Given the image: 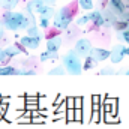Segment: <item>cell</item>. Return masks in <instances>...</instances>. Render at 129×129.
<instances>
[{
	"label": "cell",
	"mask_w": 129,
	"mask_h": 129,
	"mask_svg": "<svg viewBox=\"0 0 129 129\" xmlns=\"http://www.w3.org/2000/svg\"><path fill=\"white\" fill-rule=\"evenodd\" d=\"M56 59H59V51H44V53H41V56H39V60L41 62H47V60H56Z\"/></svg>",
	"instance_id": "obj_13"
},
{
	"label": "cell",
	"mask_w": 129,
	"mask_h": 129,
	"mask_svg": "<svg viewBox=\"0 0 129 129\" xmlns=\"http://www.w3.org/2000/svg\"><path fill=\"white\" fill-rule=\"evenodd\" d=\"M125 56H129V47H125Z\"/></svg>",
	"instance_id": "obj_29"
},
{
	"label": "cell",
	"mask_w": 129,
	"mask_h": 129,
	"mask_svg": "<svg viewBox=\"0 0 129 129\" xmlns=\"http://www.w3.org/2000/svg\"><path fill=\"white\" fill-rule=\"evenodd\" d=\"M64 68L63 64L62 66H56V68H53V69H50L48 71V75H64Z\"/></svg>",
	"instance_id": "obj_20"
},
{
	"label": "cell",
	"mask_w": 129,
	"mask_h": 129,
	"mask_svg": "<svg viewBox=\"0 0 129 129\" xmlns=\"http://www.w3.org/2000/svg\"><path fill=\"white\" fill-rule=\"evenodd\" d=\"M20 0H0V8L3 11H12L14 8H17Z\"/></svg>",
	"instance_id": "obj_14"
},
{
	"label": "cell",
	"mask_w": 129,
	"mask_h": 129,
	"mask_svg": "<svg viewBox=\"0 0 129 129\" xmlns=\"http://www.w3.org/2000/svg\"><path fill=\"white\" fill-rule=\"evenodd\" d=\"M45 3L42 2V0H30L27 5H26V8L24 9H27V11H30L32 14H39V11H41V8L44 6Z\"/></svg>",
	"instance_id": "obj_10"
},
{
	"label": "cell",
	"mask_w": 129,
	"mask_h": 129,
	"mask_svg": "<svg viewBox=\"0 0 129 129\" xmlns=\"http://www.w3.org/2000/svg\"><path fill=\"white\" fill-rule=\"evenodd\" d=\"M116 71L113 69V66H108V68H104L99 71V75H114Z\"/></svg>",
	"instance_id": "obj_22"
},
{
	"label": "cell",
	"mask_w": 129,
	"mask_h": 129,
	"mask_svg": "<svg viewBox=\"0 0 129 129\" xmlns=\"http://www.w3.org/2000/svg\"><path fill=\"white\" fill-rule=\"evenodd\" d=\"M0 75H17V68L6 64V66H0Z\"/></svg>",
	"instance_id": "obj_15"
},
{
	"label": "cell",
	"mask_w": 129,
	"mask_h": 129,
	"mask_svg": "<svg viewBox=\"0 0 129 129\" xmlns=\"http://www.w3.org/2000/svg\"><path fill=\"white\" fill-rule=\"evenodd\" d=\"M89 56L96 62H105V60H108V57H110V51L108 50H105V48H92L90 50V53H89Z\"/></svg>",
	"instance_id": "obj_6"
},
{
	"label": "cell",
	"mask_w": 129,
	"mask_h": 129,
	"mask_svg": "<svg viewBox=\"0 0 129 129\" xmlns=\"http://www.w3.org/2000/svg\"><path fill=\"white\" fill-rule=\"evenodd\" d=\"M26 32H27V36L42 38V33L39 32V27H38V24H35V26H29V27L26 29Z\"/></svg>",
	"instance_id": "obj_16"
},
{
	"label": "cell",
	"mask_w": 129,
	"mask_h": 129,
	"mask_svg": "<svg viewBox=\"0 0 129 129\" xmlns=\"http://www.w3.org/2000/svg\"><path fill=\"white\" fill-rule=\"evenodd\" d=\"M89 21H90L89 14H87V15H83V17H80V18L77 20V26H84V24H87Z\"/></svg>",
	"instance_id": "obj_24"
},
{
	"label": "cell",
	"mask_w": 129,
	"mask_h": 129,
	"mask_svg": "<svg viewBox=\"0 0 129 129\" xmlns=\"http://www.w3.org/2000/svg\"><path fill=\"white\" fill-rule=\"evenodd\" d=\"M54 14H56V9L53 8V5H44L39 11V17H45L48 20H51L54 17Z\"/></svg>",
	"instance_id": "obj_11"
},
{
	"label": "cell",
	"mask_w": 129,
	"mask_h": 129,
	"mask_svg": "<svg viewBox=\"0 0 129 129\" xmlns=\"http://www.w3.org/2000/svg\"><path fill=\"white\" fill-rule=\"evenodd\" d=\"M117 38H119V41L129 44V27L123 29V30H119L117 32Z\"/></svg>",
	"instance_id": "obj_18"
},
{
	"label": "cell",
	"mask_w": 129,
	"mask_h": 129,
	"mask_svg": "<svg viewBox=\"0 0 129 129\" xmlns=\"http://www.w3.org/2000/svg\"><path fill=\"white\" fill-rule=\"evenodd\" d=\"M42 2H44L45 5H53V6H54V3H56L57 0H42Z\"/></svg>",
	"instance_id": "obj_27"
},
{
	"label": "cell",
	"mask_w": 129,
	"mask_h": 129,
	"mask_svg": "<svg viewBox=\"0 0 129 129\" xmlns=\"http://www.w3.org/2000/svg\"><path fill=\"white\" fill-rule=\"evenodd\" d=\"M3 36H5V26H3V23L0 20V39H3Z\"/></svg>",
	"instance_id": "obj_26"
},
{
	"label": "cell",
	"mask_w": 129,
	"mask_h": 129,
	"mask_svg": "<svg viewBox=\"0 0 129 129\" xmlns=\"http://www.w3.org/2000/svg\"><path fill=\"white\" fill-rule=\"evenodd\" d=\"M39 26H41V29H48L50 27V20L45 18V17H39Z\"/></svg>",
	"instance_id": "obj_23"
},
{
	"label": "cell",
	"mask_w": 129,
	"mask_h": 129,
	"mask_svg": "<svg viewBox=\"0 0 129 129\" xmlns=\"http://www.w3.org/2000/svg\"><path fill=\"white\" fill-rule=\"evenodd\" d=\"M110 60H111V63L117 64L120 63L123 59H125V45H122V44H116L113 48H111V51H110V57H108Z\"/></svg>",
	"instance_id": "obj_5"
},
{
	"label": "cell",
	"mask_w": 129,
	"mask_h": 129,
	"mask_svg": "<svg viewBox=\"0 0 129 129\" xmlns=\"http://www.w3.org/2000/svg\"><path fill=\"white\" fill-rule=\"evenodd\" d=\"M3 60H5V53H3V50L0 48V63H2Z\"/></svg>",
	"instance_id": "obj_28"
},
{
	"label": "cell",
	"mask_w": 129,
	"mask_h": 129,
	"mask_svg": "<svg viewBox=\"0 0 129 129\" xmlns=\"http://www.w3.org/2000/svg\"><path fill=\"white\" fill-rule=\"evenodd\" d=\"M2 23L5 26V30L9 32L26 30L30 26V20L24 12H14V11H5L2 15Z\"/></svg>",
	"instance_id": "obj_1"
},
{
	"label": "cell",
	"mask_w": 129,
	"mask_h": 129,
	"mask_svg": "<svg viewBox=\"0 0 129 129\" xmlns=\"http://www.w3.org/2000/svg\"><path fill=\"white\" fill-rule=\"evenodd\" d=\"M62 62H63V68L64 71L69 74V75H80L83 72V62H81V57L74 51V50H69L63 57H62Z\"/></svg>",
	"instance_id": "obj_2"
},
{
	"label": "cell",
	"mask_w": 129,
	"mask_h": 129,
	"mask_svg": "<svg viewBox=\"0 0 129 129\" xmlns=\"http://www.w3.org/2000/svg\"><path fill=\"white\" fill-rule=\"evenodd\" d=\"M17 75H36L35 69H17Z\"/></svg>",
	"instance_id": "obj_21"
},
{
	"label": "cell",
	"mask_w": 129,
	"mask_h": 129,
	"mask_svg": "<svg viewBox=\"0 0 129 129\" xmlns=\"http://www.w3.org/2000/svg\"><path fill=\"white\" fill-rule=\"evenodd\" d=\"M123 74H125V75H129V69H126V71L123 69Z\"/></svg>",
	"instance_id": "obj_30"
},
{
	"label": "cell",
	"mask_w": 129,
	"mask_h": 129,
	"mask_svg": "<svg viewBox=\"0 0 129 129\" xmlns=\"http://www.w3.org/2000/svg\"><path fill=\"white\" fill-rule=\"evenodd\" d=\"M47 50L48 51H59L60 50V47L63 45V39L60 38V36H50L48 39H47Z\"/></svg>",
	"instance_id": "obj_8"
},
{
	"label": "cell",
	"mask_w": 129,
	"mask_h": 129,
	"mask_svg": "<svg viewBox=\"0 0 129 129\" xmlns=\"http://www.w3.org/2000/svg\"><path fill=\"white\" fill-rule=\"evenodd\" d=\"M84 59H86V62H84V64H83V71H84V69L89 71V69H93V68H95L96 62H95L90 56H87V57H84Z\"/></svg>",
	"instance_id": "obj_19"
},
{
	"label": "cell",
	"mask_w": 129,
	"mask_h": 129,
	"mask_svg": "<svg viewBox=\"0 0 129 129\" xmlns=\"http://www.w3.org/2000/svg\"><path fill=\"white\" fill-rule=\"evenodd\" d=\"M64 104H66V108H74V98H66Z\"/></svg>",
	"instance_id": "obj_25"
},
{
	"label": "cell",
	"mask_w": 129,
	"mask_h": 129,
	"mask_svg": "<svg viewBox=\"0 0 129 129\" xmlns=\"http://www.w3.org/2000/svg\"><path fill=\"white\" fill-rule=\"evenodd\" d=\"M89 18H90V21L95 23V26H98V27L104 26L105 18H104V12H102V11H93V9H92V12L89 14Z\"/></svg>",
	"instance_id": "obj_9"
},
{
	"label": "cell",
	"mask_w": 129,
	"mask_h": 129,
	"mask_svg": "<svg viewBox=\"0 0 129 129\" xmlns=\"http://www.w3.org/2000/svg\"><path fill=\"white\" fill-rule=\"evenodd\" d=\"M93 48L92 42L86 38H81V39H77L75 41V47H74V51L80 56V57H87L90 50Z\"/></svg>",
	"instance_id": "obj_4"
},
{
	"label": "cell",
	"mask_w": 129,
	"mask_h": 129,
	"mask_svg": "<svg viewBox=\"0 0 129 129\" xmlns=\"http://www.w3.org/2000/svg\"><path fill=\"white\" fill-rule=\"evenodd\" d=\"M41 39L42 38H35V36H23L20 39V44L26 48V50H36L41 44Z\"/></svg>",
	"instance_id": "obj_7"
},
{
	"label": "cell",
	"mask_w": 129,
	"mask_h": 129,
	"mask_svg": "<svg viewBox=\"0 0 129 129\" xmlns=\"http://www.w3.org/2000/svg\"><path fill=\"white\" fill-rule=\"evenodd\" d=\"M3 53H5V57H8V59H14L15 56H20V54H21V51H20V48H18V44L6 47V48L3 50Z\"/></svg>",
	"instance_id": "obj_12"
},
{
	"label": "cell",
	"mask_w": 129,
	"mask_h": 129,
	"mask_svg": "<svg viewBox=\"0 0 129 129\" xmlns=\"http://www.w3.org/2000/svg\"><path fill=\"white\" fill-rule=\"evenodd\" d=\"M53 18H54V27L57 30H66L74 20V14L71 11V6H62L59 11H56Z\"/></svg>",
	"instance_id": "obj_3"
},
{
	"label": "cell",
	"mask_w": 129,
	"mask_h": 129,
	"mask_svg": "<svg viewBox=\"0 0 129 129\" xmlns=\"http://www.w3.org/2000/svg\"><path fill=\"white\" fill-rule=\"evenodd\" d=\"M78 5H80V8L84 9V11H92V9L95 8L93 0H78Z\"/></svg>",
	"instance_id": "obj_17"
}]
</instances>
